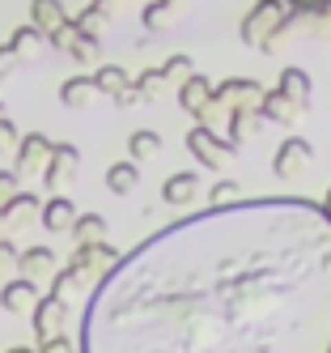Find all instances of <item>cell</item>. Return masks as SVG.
I'll return each instance as SVG.
<instances>
[{
	"mask_svg": "<svg viewBox=\"0 0 331 353\" xmlns=\"http://www.w3.org/2000/svg\"><path fill=\"white\" fill-rule=\"evenodd\" d=\"M64 21H68V13H64L60 0H30V26H39L43 34H51Z\"/></svg>",
	"mask_w": 331,
	"mask_h": 353,
	"instance_id": "cell-20",
	"label": "cell"
},
{
	"mask_svg": "<svg viewBox=\"0 0 331 353\" xmlns=\"http://www.w3.org/2000/svg\"><path fill=\"white\" fill-rule=\"evenodd\" d=\"M132 90L140 94V103H149V98H158V94L166 90V72H162V64H158V68H149V72H140V77L132 81Z\"/></svg>",
	"mask_w": 331,
	"mask_h": 353,
	"instance_id": "cell-27",
	"label": "cell"
},
{
	"mask_svg": "<svg viewBox=\"0 0 331 353\" xmlns=\"http://www.w3.org/2000/svg\"><path fill=\"white\" fill-rule=\"evenodd\" d=\"M0 225H5V221H0Z\"/></svg>",
	"mask_w": 331,
	"mask_h": 353,
	"instance_id": "cell-40",
	"label": "cell"
},
{
	"mask_svg": "<svg viewBox=\"0 0 331 353\" xmlns=\"http://www.w3.org/2000/svg\"><path fill=\"white\" fill-rule=\"evenodd\" d=\"M289 17V5L285 0H255V9H246L242 26H238V39L246 47H255V52H264L268 39L280 30V21Z\"/></svg>",
	"mask_w": 331,
	"mask_h": 353,
	"instance_id": "cell-2",
	"label": "cell"
},
{
	"mask_svg": "<svg viewBox=\"0 0 331 353\" xmlns=\"http://www.w3.org/2000/svg\"><path fill=\"white\" fill-rule=\"evenodd\" d=\"M13 264H17V272L25 276V281H34V285L60 268V264H56V251H51V247H25Z\"/></svg>",
	"mask_w": 331,
	"mask_h": 353,
	"instance_id": "cell-10",
	"label": "cell"
},
{
	"mask_svg": "<svg viewBox=\"0 0 331 353\" xmlns=\"http://www.w3.org/2000/svg\"><path fill=\"white\" fill-rule=\"evenodd\" d=\"M68 56H72L76 64H94V60H98V34H85V30H81V34H76V43L68 47Z\"/></svg>",
	"mask_w": 331,
	"mask_h": 353,
	"instance_id": "cell-29",
	"label": "cell"
},
{
	"mask_svg": "<svg viewBox=\"0 0 331 353\" xmlns=\"http://www.w3.org/2000/svg\"><path fill=\"white\" fill-rule=\"evenodd\" d=\"M136 183H140V166L127 158V162H115V166H107V192H115V196H127V192H136Z\"/></svg>",
	"mask_w": 331,
	"mask_h": 353,
	"instance_id": "cell-22",
	"label": "cell"
},
{
	"mask_svg": "<svg viewBox=\"0 0 331 353\" xmlns=\"http://www.w3.org/2000/svg\"><path fill=\"white\" fill-rule=\"evenodd\" d=\"M259 115H264L268 123H293V119H301L306 111L293 103L285 90H264V98H259Z\"/></svg>",
	"mask_w": 331,
	"mask_h": 353,
	"instance_id": "cell-12",
	"label": "cell"
},
{
	"mask_svg": "<svg viewBox=\"0 0 331 353\" xmlns=\"http://www.w3.org/2000/svg\"><path fill=\"white\" fill-rule=\"evenodd\" d=\"M213 94L229 111H259V98H264V85L250 81V77H229L221 85H213Z\"/></svg>",
	"mask_w": 331,
	"mask_h": 353,
	"instance_id": "cell-8",
	"label": "cell"
},
{
	"mask_svg": "<svg viewBox=\"0 0 331 353\" xmlns=\"http://www.w3.org/2000/svg\"><path fill=\"white\" fill-rule=\"evenodd\" d=\"M264 123L268 119L259 111H234V115H229V123H225V141L234 145V149H242L246 141H255V137L264 132Z\"/></svg>",
	"mask_w": 331,
	"mask_h": 353,
	"instance_id": "cell-13",
	"label": "cell"
},
{
	"mask_svg": "<svg viewBox=\"0 0 331 353\" xmlns=\"http://www.w3.org/2000/svg\"><path fill=\"white\" fill-rule=\"evenodd\" d=\"M119 260V251L102 239V243H85V247H76L72 251V260H68V272H72V281L76 285H98L102 276H107Z\"/></svg>",
	"mask_w": 331,
	"mask_h": 353,
	"instance_id": "cell-3",
	"label": "cell"
},
{
	"mask_svg": "<svg viewBox=\"0 0 331 353\" xmlns=\"http://www.w3.org/2000/svg\"><path fill=\"white\" fill-rule=\"evenodd\" d=\"M9 353H34V349H9Z\"/></svg>",
	"mask_w": 331,
	"mask_h": 353,
	"instance_id": "cell-37",
	"label": "cell"
},
{
	"mask_svg": "<svg viewBox=\"0 0 331 353\" xmlns=\"http://www.w3.org/2000/svg\"><path fill=\"white\" fill-rule=\"evenodd\" d=\"M30 315H34V336H39V345H43L47 336L64 332V323H68V302L56 298V294H39V302H34Z\"/></svg>",
	"mask_w": 331,
	"mask_h": 353,
	"instance_id": "cell-7",
	"label": "cell"
},
{
	"mask_svg": "<svg viewBox=\"0 0 331 353\" xmlns=\"http://www.w3.org/2000/svg\"><path fill=\"white\" fill-rule=\"evenodd\" d=\"M319 209H323V213H327V217H331V188H327V192H323V205H319Z\"/></svg>",
	"mask_w": 331,
	"mask_h": 353,
	"instance_id": "cell-36",
	"label": "cell"
},
{
	"mask_svg": "<svg viewBox=\"0 0 331 353\" xmlns=\"http://www.w3.org/2000/svg\"><path fill=\"white\" fill-rule=\"evenodd\" d=\"M310 158H314V149H310L306 137H285L276 145V154H272V174L280 183H293V179H301V174L310 170Z\"/></svg>",
	"mask_w": 331,
	"mask_h": 353,
	"instance_id": "cell-5",
	"label": "cell"
},
{
	"mask_svg": "<svg viewBox=\"0 0 331 353\" xmlns=\"http://www.w3.org/2000/svg\"><path fill=\"white\" fill-rule=\"evenodd\" d=\"M127 154H132V162H149V158H158L162 154V137L153 132V128H140L127 137Z\"/></svg>",
	"mask_w": 331,
	"mask_h": 353,
	"instance_id": "cell-23",
	"label": "cell"
},
{
	"mask_svg": "<svg viewBox=\"0 0 331 353\" xmlns=\"http://www.w3.org/2000/svg\"><path fill=\"white\" fill-rule=\"evenodd\" d=\"M47 154H51V141L43 137V132H30V137H21L17 141V179L21 174H43V166H47Z\"/></svg>",
	"mask_w": 331,
	"mask_h": 353,
	"instance_id": "cell-9",
	"label": "cell"
},
{
	"mask_svg": "<svg viewBox=\"0 0 331 353\" xmlns=\"http://www.w3.org/2000/svg\"><path fill=\"white\" fill-rule=\"evenodd\" d=\"M0 119H5V103H0Z\"/></svg>",
	"mask_w": 331,
	"mask_h": 353,
	"instance_id": "cell-38",
	"label": "cell"
},
{
	"mask_svg": "<svg viewBox=\"0 0 331 353\" xmlns=\"http://www.w3.org/2000/svg\"><path fill=\"white\" fill-rule=\"evenodd\" d=\"M285 5H289V9H314L319 0H285Z\"/></svg>",
	"mask_w": 331,
	"mask_h": 353,
	"instance_id": "cell-35",
	"label": "cell"
},
{
	"mask_svg": "<svg viewBox=\"0 0 331 353\" xmlns=\"http://www.w3.org/2000/svg\"><path fill=\"white\" fill-rule=\"evenodd\" d=\"M72 217H76V205H72L68 196H51L47 205H39V221H43V230H51V234L68 230Z\"/></svg>",
	"mask_w": 331,
	"mask_h": 353,
	"instance_id": "cell-17",
	"label": "cell"
},
{
	"mask_svg": "<svg viewBox=\"0 0 331 353\" xmlns=\"http://www.w3.org/2000/svg\"><path fill=\"white\" fill-rule=\"evenodd\" d=\"M68 234L76 247H85V243H102L107 239V217L102 213H76L72 225H68Z\"/></svg>",
	"mask_w": 331,
	"mask_h": 353,
	"instance_id": "cell-18",
	"label": "cell"
},
{
	"mask_svg": "<svg viewBox=\"0 0 331 353\" xmlns=\"http://www.w3.org/2000/svg\"><path fill=\"white\" fill-rule=\"evenodd\" d=\"M162 72H166V85H178V81H187L195 72V64H191V56H166Z\"/></svg>",
	"mask_w": 331,
	"mask_h": 353,
	"instance_id": "cell-28",
	"label": "cell"
},
{
	"mask_svg": "<svg viewBox=\"0 0 331 353\" xmlns=\"http://www.w3.org/2000/svg\"><path fill=\"white\" fill-rule=\"evenodd\" d=\"M39 302V285L25 281V276H17V281H9L5 290H0V307H5L9 315H30Z\"/></svg>",
	"mask_w": 331,
	"mask_h": 353,
	"instance_id": "cell-11",
	"label": "cell"
},
{
	"mask_svg": "<svg viewBox=\"0 0 331 353\" xmlns=\"http://www.w3.org/2000/svg\"><path fill=\"white\" fill-rule=\"evenodd\" d=\"M166 9H158V5H153V0H149V5H145V13H140V21H145V30H162L166 26Z\"/></svg>",
	"mask_w": 331,
	"mask_h": 353,
	"instance_id": "cell-31",
	"label": "cell"
},
{
	"mask_svg": "<svg viewBox=\"0 0 331 353\" xmlns=\"http://www.w3.org/2000/svg\"><path fill=\"white\" fill-rule=\"evenodd\" d=\"M39 205H43V200L34 192H13L9 205H0V221H5V225H21V221H30L39 213Z\"/></svg>",
	"mask_w": 331,
	"mask_h": 353,
	"instance_id": "cell-19",
	"label": "cell"
},
{
	"mask_svg": "<svg viewBox=\"0 0 331 353\" xmlns=\"http://www.w3.org/2000/svg\"><path fill=\"white\" fill-rule=\"evenodd\" d=\"M76 170H81V149H76V145H51L47 166H43V183H47V192H60L64 183H72Z\"/></svg>",
	"mask_w": 331,
	"mask_h": 353,
	"instance_id": "cell-6",
	"label": "cell"
},
{
	"mask_svg": "<svg viewBox=\"0 0 331 353\" xmlns=\"http://www.w3.org/2000/svg\"><path fill=\"white\" fill-rule=\"evenodd\" d=\"M174 90H178V107H183V111L195 119V111L209 103V94H213V81L204 77V72H191V77H187V81H178Z\"/></svg>",
	"mask_w": 331,
	"mask_h": 353,
	"instance_id": "cell-16",
	"label": "cell"
},
{
	"mask_svg": "<svg viewBox=\"0 0 331 353\" xmlns=\"http://www.w3.org/2000/svg\"><path fill=\"white\" fill-rule=\"evenodd\" d=\"M229 115H234V111H229V107L221 103L217 94H209V103H204V107L195 111V123H204V128H213V132H221L225 123H229Z\"/></svg>",
	"mask_w": 331,
	"mask_h": 353,
	"instance_id": "cell-24",
	"label": "cell"
},
{
	"mask_svg": "<svg viewBox=\"0 0 331 353\" xmlns=\"http://www.w3.org/2000/svg\"><path fill=\"white\" fill-rule=\"evenodd\" d=\"M13 145H17V128H13L9 115H5V119H0V154H5V149H13Z\"/></svg>",
	"mask_w": 331,
	"mask_h": 353,
	"instance_id": "cell-33",
	"label": "cell"
},
{
	"mask_svg": "<svg viewBox=\"0 0 331 353\" xmlns=\"http://www.w3.org/2000/svg\"><path fill=\"white\" fill-rule=\"evenodd\" d=\"M21 64V56L13 52V47H0V77H5V72H13Z\"/></svg>",
	"mask_w": 331,
	"mask_h": 353,
	"instance_id": "cell-34",
	"label": "cell"
},
{
	"mask_svg": "<svg viewBox=\"0 0 331 353\" xmlns=\"http://www.w3.org/2000/svg\"><path fill=\"white\" fill-rule=\"evenodd\" d=\"M13 192H17V174L13 170H0V205H9Z\"/></svg>",
	"mask_w": 331,
	"mask_h": 353,
	"instance_id": "cell-32",
	"label": "cell"
},
{
	"mask_svg": "<svg viewBox=\"0 0 331 353\" xmlns=\"http://www.w3.org/2000/svg\"><path fill=\"white\" fill-rule=\"evenodd\" d=\"M94 98H98V85H94V77H68V81L60 85V103H64V107H72V111L89 107Z\"/></svg>",
	"mask_w": 331,
	"mask_h": 353,
	"instance_id": "cell-21",
	"label": "cell"
},
{
	"mask_svg": "<svg viewBox=\"0 0 331 353\" xmlns=\"http://www.w3.org/2000/svg\"><path fill=\"white\" fill-rule=\"evenodd\" d=\"M327 34H331V26H327Z\"/></svg>",
	"mask_w": 331,
	"mask_h": 353,
	"instance_id": "cell-39",
	"label": "cell"
},
{
	"mask_svg": "<svg viewBox=\"0 0 331 353\" xmlns=\"http://www.w3.org/2000/svg\"><path fill=\"white\" fill-rule=\"evenodd\" d=\"M276 90H285L293 103L306 111L310 107V98H314V85H310V72L306 68H297V64H289V68H280V81H276Z\"/></svg>",
	"mask_w": 331,
	"mask_h": 353,
	"instance_id": "cell-15",
	"label": "cell"
},
{
	"mask_svg": "<svg viewBox=\"0 0 331 353\" xmlns=\"http://www.w3.org/2000/svg\"><path fill=\"white\" fill-rule=\"evenodd\" d=\"M234 200H242V188L234 179H217L209 188V205H234Z\"/></svg>",
	"mask_w": 331,
	"mask_h": 353,
	"instance_id": "cell-30",
	"label": "cell"
},
{
	"mask_svg": "<svg viewBox=\"0 0 331 353\" xmlns=\"http://www.w3.org/2000/svg\"><path fill=\"white\" fill-rule=\"evenodd\" d=\"M127 81H132V77H127V72L119 68V64H102L98 72H94V85H98V94H107V98H115Z\"/></svg>",
	"mask_w": 331,
	"mask_h": 353,
	"instance_id": "cell-25",
	"label": "cell"
},
{
	"mask_svg": "<svg viewBox=\"0 0 331 353\" xmlns=\"http://www.w3.org/2000/svg\"><path fill=\"white\" fill-rule=\"evenodd\" d=\"M81 353H331V217L276 196L166 225L94 285Z\"/></svg>",
	"mask_w": 331,
	"mask_h": 353,
	"instance_id": "cell-1",
	"label": "cell"
},
{
	"mask_svg": "<svg viewBox=\"0 0 331 353\" xmlns=\"http://www.w3.org/2000/svg\"><path fill=\"white\" fill-rule=\"evenodd\" d=\"M43 43H47V34H43L39 26H21V30H17V34L9 39V47H13V52H17L21 60H30V56L39 52V47H43Z\"/></svg>",
	"mask_w": 331,
	"mask_h": 353,
	"instance_id": "cell-26",
	"label": "cell"
},
{
	"mask_svg": "<svg viewBox=\"0 0 331 353\" xmlns=\"http://www.w3.org/2000/svg\"><path fill=\"white\" fill-rule=\"evenodd\" d=\"M187 149H191V158L204 170H221L225 162H234V154H238L229 141H221V132L204 128V123H191V128H187Z\"/></svg>",
	"mask_w": 331,
	"mask_h": 353,
	"instance_id": "cell-4",
	"label": "cell"
},
{
	"mask_svg": "<svg viewBox=\"0 0 331 353\" xmlns=\"http://www.w3.org/2000/svg\"><path fill=\"white\" fill-rule=\"evenodd\" d=\"M195 192H200L195 170H178V174H170V179L162 183V200H166L170 209H183V205H191V200H195Z\"/></svg>",
	"mask_w": 331,
	"mask_h": 353,
	"instance_id": "cell-14",
	"label": "cell"
}]
</instances>
